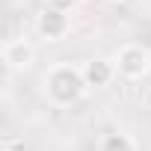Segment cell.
I'll return each instance as SVG.
<instances>
[{
	"label": "cell",
	"mask_w": 151,
	"mask_h": 151,
	"mask_svg": "<svg viewBox=\"0 0 151 151\" xmlns=\"http://www.w3.org/2000/svg\"><path fill=\"white\" fill-rule=\"evenodd\" d=\"M86 80H83V68L59 62L45 74V95L53 107H71L86 95Z\"/></svg>",
	"instance_id": "cell-1"
},
{
	"label": "cell",
	"mask_w": 151,
	"mask_h": 151,
	"mask_svg": "<svg viewBox=\"0 0 151 151\" xmlns=\"http://www.w3.org/2000/svg\"><path fill=\"white\" fill-rule=\"evenodd\" d=\"M116 71L127 80H139L145 74H151V50H145L142 45H124L116 53Z\"/></svg>",
	"instance_id": "cell-2"
},
{
	"label": "cell",
	"mask_w": 151,
	"mask_h": 151,
	"mask_svg": "<svg viewBox=\"0 0 151 151\" xmlns=\"http://www.w3.org/2000/svg\"><path fill=\"white\" fill-rule=\"evenodd\" d=\"M36 30L47 42H62L68 36V30H71V18H68V12H56V9L45 6L39 12V18H36Z\"/></svg>",
	"instance_id": "cell-3"
},
{
	"label": "cell",
	"mask_w": 151,
	"mask_h": 151,
	"mask_svg": "<svg viewBox=\"0 0 151 151\" xmlns=\"http://www.w3.org/2000/svg\"><path fill=\"white\" fill-rule=\"evenodd\" d=\"M3 62L6 68L12 71H27L33 62H36V47L27 42V39H9L3 45Z\"/></svg>",
	"instance_id": "cell-4"
},
{
	"label": "cell",
	"mask_w": 151,
	"mask_h": 151,
	"mask_svg": "<svg viewBox=\"0 0 151 151\" xmlns=\"http://www.w3.org/2000/svg\"><path fill=\"white\" fill-rule=\"evenodd\" d=\"M116 74H119V71H116V62H113V59H89V62L83 65V80H86L89 89H104V86H110Z\"/></svg>",
	"instance_id": "cell-5"
},
{
	"label": "cell",
	"mask_w": 151,
	"mask_h": 151,
	"mask_svg": "<svg viewBox=\"0 0 151 151\" xmlns=\"http://www.w3.org/2000/svg\"><path fill=\"white\" fill-rule=\"evenodd\" d=\"M101 151H136V145H133V139L127 133L110 130V133L101 136Z\"/></svg>",
	"instance_id": "cell-6"
},
{
	"label": "cell",
	"mask_w": 151,
	"mask_h": 151,
	"mask_svg": "<svg viewBox=\"0 0 151 151\" xmlns=\"http://www.w3.org/2000/svg\"><path fill=\"white\" fill-rule=\"evenodd\" d=\"M47 9H56V12H71L74 6H77V0H45Z\"/></svg>",
	"instance_id": "cell-7"
},
{
	"label": "cell",
	"mask_w": 151,
	"mask_h": 151,
	"mask_svg": "<svg viewBox=\"0 0 151 151\" xmlns=\"http://www.w3.org/2000/svg\"><path fill=\"white\" fill-rule=\"evenodd\" d=\"M110 3H124V0H110Z\"/></svg>",
	"instance_id": "cell-8"
}]
</instances>
